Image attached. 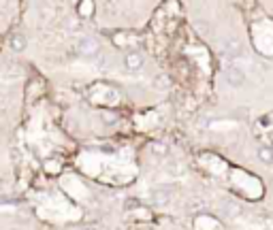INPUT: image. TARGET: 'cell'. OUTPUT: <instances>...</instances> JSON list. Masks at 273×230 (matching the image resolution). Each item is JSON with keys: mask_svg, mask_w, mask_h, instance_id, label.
<instances>
[{"mask_svg": "<svg viewBox=\"0 0 273 230\" xmlns=\"http://www.w3.org/2000/svg\"><path fill=\"white\" fill-rule=\"evenodd\" d=\"M77 49H79V54L81 56H85V58H94L101 54V43L94 39V37H84L79 41V45H77Z\"/></svg>", "mask_w": 273, "mask_h": 230, "instance_id": "cell-1", "label": "cell"}, {"mask_svg": "<svg viewBox=\"0 0 273 230\" xmlns=\"http://www.w3.org/2000/svg\"><path fill=\"white\" fill-rule=\"evenodd\" d=\"M224 79L231 87H239V85H243V81H246V75H243V70L239 66H226Z\"/></svg>", "mask_w": 273, "mask_h": 230, "instance_id": "cell-2", "label": "cell"}, {"mask_svg": "<svg viewBox=\"0 0 273 230\" xmlns=\"http://www.w3.org/2000/svg\"><path fill=\"white\" fill-rule=\"evenodd\" d=\"M124 64H126V68H128V70L137 73V70L143 68V56L139 54V51H130V54H126Z\"/></svg>", "mask_w": 273, "mask_h": 230, "instance_id": "cell-3", "label": "cell"}, {"mask_svg": "<svg viewBox=\"0 0 273 230\" xmlns=\"http://www.w3.org/2000/svg\"><path fill=\"white\" fill-rule=\"evenodd\" d=\"M152 198H154L156 205H160L162 207V205H167L171 200V192L167 190V188H156V190L152 192Z\"/></svg>", "mask_w": 273, "mask_h": 230, "instance_id": "cell-4", "label": "cell"}, {"mask_svg": "<svg viewBox=\"0 0 273 230\" xmlns=\"http://www.w3.org/2000/svg\"><path fill=\"white\" fill-rule=\"evenodd\" d=\"M9 47L13 51H24L26 49V39L21 37V34H13V37L9 39Z\"/></svg>", "mask_w": 273, "mask_h": 230, "instance_id": "cell-5", "label": "cell"}, {"mask_svg": "<svg viewBox=\"0 0 273 230\" xmlns=\"http://www.w3.org/2000/svg\"><path fill=\"white\" fill-rule=\"evenodd\" d=\"M258 158L265 164H273V149H271V147H260V149H258Z\"/></svg>", "mask_w": 273, "mask_h": 230, "instance_id": "cell-6", "label": "cell"}, {"mask_svg": "<svg viewBox=\"0 0 273 230\" xmlns=\"http://www.w3.org/2000/svg\"><path fill=\"white\" fill-rule=\"evenodd\" d=\"M224 209H226V213H229L231 217L241 213V205H239V203H235V200H229V203H224Z\"/></svg>", "mask_w": 273, "mask_h": 230, "instance_id": "cell-7", "label": "cell"}, {"mask_svg": "<svg viewBox=\"0 0 273 230\" xmlns=\"http://www.w3.org/2000/svg\"><path fill=\"white\" fill-rule=\"evenodd\" d=\"M224 49L229 51V54H239V41H235V39H231V41H224Z\"/></svg>", "mask_w": 273, "mask_h": 230, "instance_id": "cell-8", "label": "cell"}, {"mask_svg": "<svg viewBox=\"0 0 273 230\" xmlns=\"http://www.w3.org/2000/svg\"><path fill=\"white\" fill-rule=\"evenodd\" d=\"M103 124L105 126H115V124H118V115L115 113H103Z\"/></svg>", "mask_w": 273, "mask_h": 230, "instance_id": "cell-9", "label": "cell"}, {"mask_svg": "<svg viewBox=\"0 0 273 230\" xmlns=\"http://www.w3.org/2000/svg\"><path fill=\"white\" fill-rule=\"evenodd\" d=\"M152 151L156 156H165L167 153V145L165 143H152Z\"/></svg>", "mask_w": 273, "mask_h": 230, "instance_id": "cell-10", "label": "cell"}, {"mask_svg": "<svg viewBox=\"0 0 273 230\" xmlns=\"http://www.w3.org/2000/svg\"><path fill=\"white\" fill-rule=\"evenodd\" d=\"M156 87H158V90H167V87H169V79H167L165 75H160L158 79H156Z\"/></svg>", "mask_w": 273, "mask_h": 230, "instance_id": "cell-11", "label": "cell"}, {"mask_svg": "<svg viewBox=\"0 0 273 230\" xmlns=\"http://www.w3.org/2000/svg\"><path fill=\"white\" fill-rule=\"evenodd\" d=\"M81 230H96V228H92V226H88V228H81Z\"/></svg>", "mask_w": 273, "mask_h": 230, "instance_id": "cell-12", "label": "cell"}]
</instances>
